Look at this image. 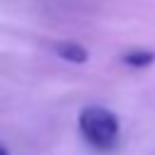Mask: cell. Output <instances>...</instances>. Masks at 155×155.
I'll return each mask as SVG.
<instances>
[{"label": "cell", "mask_w": 155, "mask_h": 155, "mask_svg": "<svg viewBox=\"0 0 155 155\" xmlns=\"http://www.w3.org/2000/svg\"><path fill=\"white\" fill-rule=\"evenodd\" d=\"M78 126H80L82 138L97 150H111L119 143L121 126H119L116 114L109 111L107 107H85L80 111Z\"/></svg>", "instance_id": "obj_1"}, {"label": "cell", "mask_w": 155, "mask_h": 155, "mask_svg": "<svg viewBox=\"0 0 155 155\" xmlns=\"http://www.w3.org/2000/svg\"><path fill=\"white\" fill-rule=\"evenodd\" d=\"M53 48H56V53H58L61 58H65V61H70V63H85V61H87V51H85L80 44H75V41H61V44H56Z\"/></svg>", "instance_id": "obj_2"}, {"label": "cell", "mask_w": 155, "mask_h": 155, "mask_svg": "<svg viewBox=\"0 0 155 155\" xmlns=\"http://www.w3.org/2000/svg\"><path fill=\"white\" fill-rule=\"evenodd\" d=\"M155 61V53L153 51H131L124 56V63L131 65V68H145Z\"/></svg>", "instance_id": "obj_3"}, {"label": "cell", "mask_w": 155, "mask_h": 155, "mask_svg": "<svg viewBox=\"0 0 155 155\" xmlns=\"http://www.w3.org/2000/svg\"><path fill=\"white\" fill-rule=\"evenodd\" d=\"M0 155H10V153H7V148H5V145H0Z\"/></svg>", "instance_id": "obj_4"}]
</instances>
